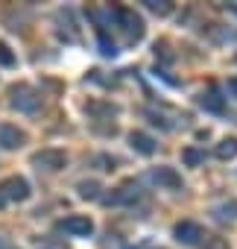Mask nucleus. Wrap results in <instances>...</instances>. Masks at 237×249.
Masks as SVG:
<instances>
[{
    "label": "nucleus",
    "instance_id": "1",
    "mask_svg": "<svg viewBox=\"0 0 237 249\" xmlns=\"http://www.w3.org/2000/svg\"><path fill=\"white\" fill-rule=\"evenodd\" d=\"M6 103H9V108H15L21 114H30V117H38L44 111V94L35 85H30V82L12 85L6 91Z\"/></svg>",
    "mask_w": 237,
    "mask_h": 249
},
{
    "label": "nucleus",
    "instance_id": "2",
    "mask_svg": "<svg viewBox=\"0 0 237 249\" xmlns=\"http://www.w3.org/2000/svg\"><path fill=\"white\" fill-rule=\"evenodd\" d=\"M144 179H147L152 188H158V191H182V188H185V182H182V173H179L176 167H170V164L150 167Z\"/></svg>",
    "mask_w": 237,
    "mask_h": 249
},
{
    "label": "nucleus",
    "instance_id": "3",
    "mask_svg": "<svg viewBox=\"0 0 237 249\" xmlns=\"http://www.w3.org/2000/svg\"><path fill=\"white\" fill-rule=\"evenodd\" d=\"M30 164H33L35 170H44V173H59V170L68 167V153L59 150V147H44V150L33 153Z\"/></svg>",
    "mask_w": 237,
    "mask_h": 249
},
{
    "label": "nucleus",
    "instance_id": "4",
    "mask_svg": "<svg viewBox=\"0 0 237 249\" xmlns=\"http://www.w3.org/2000/svg\"><path fill=\"white\" fill-rule=\"evenodd\" d=\"M144 199V188H141V182H123L120 188H114L111 194H105L102 196V205H114V208H123V205H135V202H141Z\"/></svg>",
    "mask_w": 237,
    "mask_h": 249
},
{
    "label": "nucleus",
    "instance_id": "5",
    "mask_svg": "<svg viewBox=\"0 0 237 249\" xmlns=\"http://www.w3.org/2000/svg\"><path fill=\"white\" fill-rule=\"evenodd\" d=\"M0 196L6 199V205H9V202H27V199L33 196V185H30L24 176L12 173V176H6V179H0Z\"/></svg>",
    "mask_w": 237,
    "mask_h": 249
},
{
    "label": "nucleus",
    "instance_id": "6",
    "mask_svg": "<svg viewBox=\"0 0 237 249\" xmlns=\"http://www.w3.org/2000/svg\"><path fill=\"white\" fill-rule=\"evenodd\" d=\"M56 229L68 237H91L94 234V220L88 214H68L56 223Z\"/></svg>",
    "mask_w": 237,
    "mask_h": 249
},
{
    "label": "nucleus",
    "instance_id": "7",
    "mask_svg": "<svg viewBox=\"0 0 237 249\" xmlns=\"http://www.w3.org/2000/svg\"><path fill=\"white\" fill-rule=\"evenodd\" d=\"M173 237H176V243H182V246H202L208 234H205L202 223H196V220H179V223L173 226Z\"/></svg>",
    "mask_w": 237,
    "mask_h": 249
},
{
    "label": "nucleus",
    "instance_id": "8",
    "mask_svg": "<svg viewBox=\"0 0 237 249\" xmlns=\"http://www.w3.org/2000/svg\"><path fill=\"white\" fill-rule=\"evenodd\" d=\"M27 144H30V135L24 129H18L15 123H3V120H0V150L12 153V150H21Z\"/></svg>",
    "mask_w": 237,
    "mask_h": 249
},
{
    "label": "nucleus",
    "instance_id": "9",
    "mask_svg": "<svg viewBox=\"0 0 237 249\" xmlns=\"http://www.w3.org/2000/svg\"><path fill=\"white\" fill-rule=\"evenodd\" d=\"M129 147H132L138 156H144V159H150V156L158 153V141H155L150 132H144V129H132V132H129Z\"/></svg>",
    "mask_w": 237,
    "mask_h": 249
},
{
    "label": "nucleus",
    "instance_id": "10",
    "mask_svg": "<svg viewBox=\"0 0 237 249\" xmlns=\"http://www.w3.org/2000/svg\"><path fill=\"white\" fill-rule=\"evenodd\" d=\"M56 21L62 24V27H59V38H62L65 44H79V41H82L79 27H76V21H73V12H70V9H62V12L56 15Z\"/></svg>",
    "mask_w": 237,
    "mask_h": 249
},
{
    "label": "nucleus",
    "instance_id": "11",
    "mask_svg": "<svg viewBox=\"0 0 237 249\" xmlns=\"http://www.w3.org/2000/svg\"><path fill=\"white\" fill-rule=\"evenodd\" d=\"M196 106L208 114H225V97L217 88H208V91L196 94Z\"/></svg>",
    "mask_w": 237,
    "mask_h": 249
},
{
    "label": "nucleus",
    "instance_id": "12",
    "mask_svg": "<svg viewBox=\"0 0 237 249\" xmlns=\"http://www.w3.org/2000/svg\"><path fill=\"white\" fill-rule=\"evenodd\" d=\"M85 111L91 114V120H114L120 114V108L108 100H91V103H85Z\"/></svg>",
    "mask_w": 237,
    "mask_h": 249
},
{
    "label": "nucleus",
    "instance_id": "13",
    "mask_svg": "<svg viewBox=\"0 0 237 249\" xmlns=\"http://www.w3.org/2000/svg\"><path fill=\"white\" fill-rule=\"evenodd\" d=\"M214 156H217L220 161H231V159H237V138H234V135L222 138V141L214 147Z\"/></svg>",
    "mask_w": 237,
    "mask_h": 249
},
{
    "label": "nucleus",
    "instance_id": "14",
    "mask_svg": "<svg viewBox=\"0 0 237 249\" xmlns=\"http://www.w3.org/2000/svg\"><path fill=\"white\" fill-rule=\"evenodd\" d=\"M182 161L187 164V167H202L205 164V150H199V147H185L182 150Z\"/></svg>",
    "mask_w": 237,
    "mask_h": 249
},
{
    "label": "nucleus",
    "instance_id": "15",
    "mask_svg": "<svg viewBox=\"0 0 237 249\" xmlns=\"http://www.w3.org/2000/svg\"><path fill=\"white\" fill-rule=\"evenodd\" d=\"M214 217H217L220 223H234V220H237V199L217 205V208H214Z\"/></svg>",
    "mask_w": 237,
    "mask_h": 249
},
{
    "label": "nucleus",
    "instance_id": "16",
    "mask_svg": "<svg viewBox=\"0 0 237 249\" xmlns=\"http://www.w3.org/2000/svg\"><path fill=\"white\" fill-rule=\"evenodd\" d=\"M144 6L152 12V15H158V18H167V15H173V3L170 0H144Z\"/></svg>",
    "mask_w": 237,
    "mask_h": 249
},
{
    "label": "nucleus",
    "instance_id": "17",
    "mask_svg": "<svg viewBox=\"0 0 237 249\" xmlns=\"http://www.w3.org/2000/svg\"><path fill=\"white\" fill-rule=\"evenodd\" d=\"M152 50H155V59H161L164 65H173V62H176V53L170 50V41H164V38H161V41H155V44H152Z\"/></svg>",
    "mask_w": 237,
    "mask_h": 249
},
{
    "label": "nucleus",
    "instance_id": "18",
    "mask_svg": "<svg viewBox=\"0 0 237 249\" xmlns=\"http://www.w3.org/2000/svg\"><path fill=\"white\" fill-rule=\"evenodd\" d=\"M91 167H97V170L108 173V170H114V167H117V159H114V156H108V153H100V156H94V159H91Z\"/></svg>",
    "mask_w": 237,
    "mask_h": 249
},
{
    "label": "nucleus",
    "instance_id": "19",
    "mask_svg": "<svg viewBox=\"0 0 237 249\" xmlns=\"http://www.w3.org/2000/svg\"><path fill=\"white\" fill-rule=\"evenodd\" d=\"M76 191H79V196H82V199H102V196H100V191H102V188H100V182H79V185H76Z\"/></svg>",
    "mask_w": 237,
    "mask_h": 249
},
{
    "label": "nucleus",
    "instance_id": "20",
    "mask_svg": "<svg viewBox=\"0 0 237 249\" xmlns=\"http://www.w3.org/2000/svg\"><path fill=\"white\" fill-rule=\"evenodd\" d=\"M91 129L97 135H117V123L114 120H91Z\"/></svg>",
    "mask_w": 237,
    "mask_h": 249
},
{
    "label": "nucleus",
    "instance_id": "21",
    "mask_svg": "<svg viewBox=\"0 0 237 249\" xmlns=\"http://www.w3.org/2000/svg\"><path fill=\"white\" fill-rule=\"evenodd\" d=\"M18 65V56L9 50L6 41H0V68H15Z\"/></svg>",
    "mask_w": 237,
    "mask_h": 249
},
{
    "label": "nucleus",
    "instance_id": "22",
    "mask_svg": "<svg viewBox=\"0 0 237 249\" xmlns=\"http://www.w3.org/2000/svg\"><path fill=\"white\" fill-rule=\"evenodd\" d=\"M202 249H231V246H228L225 237H220V234H208L205 243H202Z\"/></svg>",
    "mask_w": 237,
    "mask_h": 249
},
{
    "label": "nucleus",
    "instance_id": "23",
    "mask_svg": "<svg viewBox=\"0 0 237 249\" xmlns=\"http://www.w3.org/2000/svg\"><path fill=\"white\" fill-rule=\"evenodd\" d=\"M0 249H18V246H15V243H12L3 231H0Z\"/></svg>",
    "mask_w": 237,
    "mask_h": 249
},
{
    "label": "nucleus",
    "instance_id": "24",
    "mask_svg": "<svg viewBox=\"0 0 237 249\" xmlns=\"http://www.w3.org/2000/svg\"><path fill=\"white\" fill-rule=\"evenodd\" d=\"M228 94L237 100V76H234V79H228Z\"/></svg>",
    "mask_w": 237,
    "mask_h": 249
},
{
    "label": "nucleus",
    "instance_id": "25",
    "mask_svg": "<svg viewBox=\"0 0 237 249\" xmlns=\"http://www.w3.org/2000/svg\"><path fill=\"white\" fill-rule=\"evenodd\" d=\"M0 208H6V199H3V196H0Z\"/></svg>",
    "mask_w": 237,
    "mask_h": 249
},
{
    "label": "nucleus",
    "instance_id": "26",
    "mask_svg": "<svg viewBox=\"0 0 237 249\" xmlns=\"http://www.w3.org/2000/svg\"><path fill=\"white\" fill-rule=\"evenodd\" d=\"M231 12H234V15H237V3H231Z\"/></svg>",
    "mask_w": 237,
    "mask_h": 249
}]
</instances>
